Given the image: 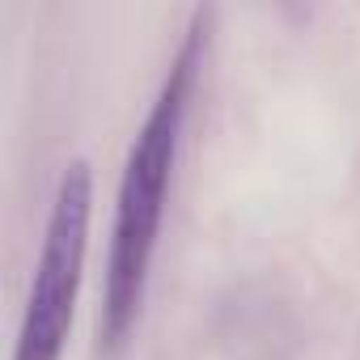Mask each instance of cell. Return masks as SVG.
<instances>
[{
  "mask_svg": "<svg viewBox=\"0 0 360 360\" xmlns=\"http://www.w3.org/2000/svg\"><path fill=\"white\" fill-rule=\"evenodd\" d=\"M204 56V18L187 30V43L178 47L119 178V200H115V225H110V255H106V284H102V314H98V343L106 356H115L144 309L153 255L165 221V200L174 183V161L183 144L187 110H191V85Z\"/></svg>",
  "mask_w": 360,
  "mask_h": 360,
  "instance_id": "6da1fadb",
  "label": "cell"
},
{
  "mask_svg": "<svg viewBox=\"0 0 360 360\" xmlns=\"http://www.w3.org/2000/svg\"><path fill=\"white\" fill-rule=\"evenodd\" d=\"M89 212H94V178H89V161L77 157L56 187V204L47 217V238L30 280L13 360H60L68 343L77 292H81V271L89 250Z\"/></svg>",
  "mask_w": 360,
  "mask_h": 360,
  "instance_id": "7a4b0ae2",
  "label": "cell"
}]
</instances>
